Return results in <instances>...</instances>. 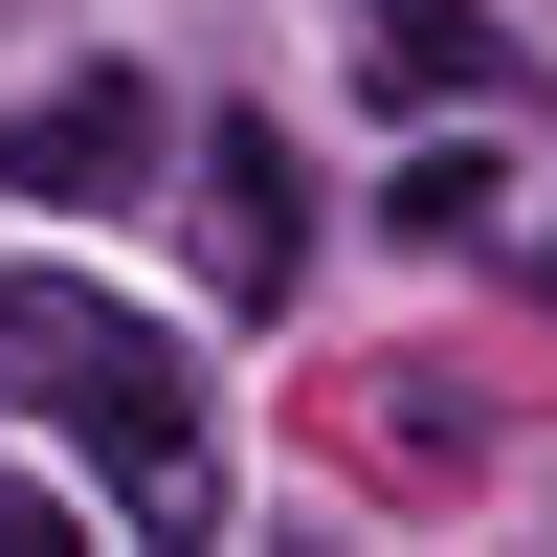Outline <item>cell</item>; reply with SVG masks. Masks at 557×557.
I'll use <instances>...</instances> for the list:
<instances>
[{
	"instance_id": "3",
	"label": "cell",
	"mask_w": 557,
	"mask_h": 557,
	"mask_svg": "<svg viewBox=\"0 0 557 557\" xmlns=\"http://www.w3.org/2000/svg\"><path fill=\"white\" fill-rule=\"evenodd\" d=\"M201 268H223V312L312 290V157L290 134H201Z\"/></svg>"
},
{
	"instance_id": "2",
	"label": "cell",
	"mask_w": 557,
	"mask_h": 557,
	"mask_svg": "<svg viewBox=\"0 0 557 557\" xmlns=\"http://www.w3.org/2000/svg\"><path fill=\"white\" fill-rule=\"evenodd\" d=\"M157 157H178V112H157L134 67H67V89H23V112H0V201H45V223L134 201Z\"/></svg>"
},
{
	"instance_id": "1",
	"label": "cell",
	"mask_w": 557,
	"mask_h": 557,
	"mask_svg": "<svg viewBox=\"0 0 557 557\" xmlns=\"http://www.w3.org/2000/svg\"><path fill=\"white\" fill-rule=\"evenodd\" d=\"M0 401H23L45 446H89L134 513H201V380H178L157 312L67 290V268H45V290H0Z\"/></svg>"
},
{
	"instance_id": "4",
	"label": "cell",
	"mask_w": 557,
	"mask_h": 557,
	"mask_svg": "<svg viewBox=\"0 0 557 557\" xmlns=\"http://www.w3.org/2000/svg\"><path fill=\"white\" fill-rule=\"evenodd\" d=\"M380 89H513V45H491V0H380Z\"/></svg>"
}]
</instances>
